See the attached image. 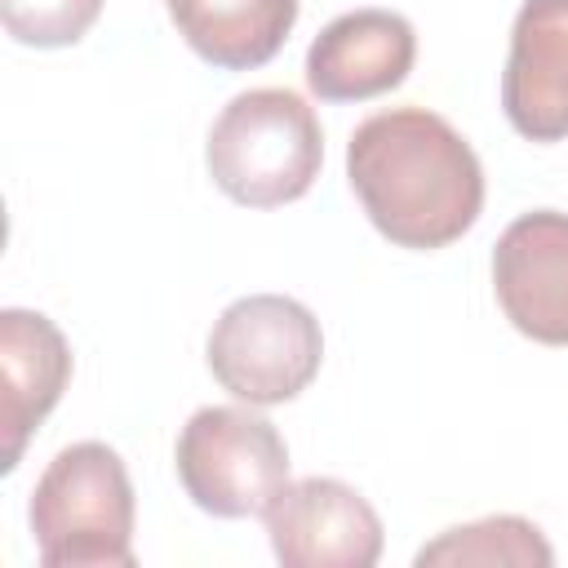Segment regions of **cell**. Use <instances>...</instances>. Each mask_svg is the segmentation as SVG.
I'll list each match as a JSON object with an SVG mask.
<instances>
[{
  "mask_svg": "<svg viewBox=\"0 0 568 568\" xmlns=\"http://www.w3.org/2000/svg\"><path fill=\"white\" fill-rule=\"evenodd\" d=\"M346 182L368 222L399 248H444L484 213V164L475 146L426 106H390L355 124Z\"/></svg>",
  "mask_w": 568,
  "mask_h": 568,
  "instance_id": "obj_1",
  "label": "cell"
},
{
  "mask_svg": "<svg viewBox=\"0 0 568 568\" xmlns=\"http://www.w3.org/2000/svg\"><path fill=\"white\" fill-rule=\"evenodd\" d=\"M213 186L244 209H280L311 191L324 164V129L293 89L235 93L204 142Z\"/></svg>",
  "mask_w": 568,
  "mask_h": 568,
  "instance_id": "obj_2",
  "label": "cell"
},
{
  "mask_svg": "<svg viewBox=\"0 0 568 568\" xmlns=\"http://www.w3.org/2000/svg\"><path fill=\"white\" fill-rule=\"evenodd\" d=\"M31 541L44 568H133V484L102 439L62 448L31 488Z\"/></svg>",
  "mask_w": 568,
  "mask_h": 568,
  "instance_id": "obj_3",
  "label": "cell"
},
{
  "mask_svg": "<svg viewBox=\"0 0 568 568\" xmlns=\"http://www.w3.org/2000/svg\"><path fill=\"white\" fill-rule=\"evenodd\" d=\"M204 359L217 386L240 404H288L315 382L324 364V328L297 297L248 293L213 320Z\"/></svg>",
  "mask_w": 568,
  "mask_h": 568,
  "instance_id": "obj_4",
  "label": "cell"
},
{
  "mask_svg": "<svg viewBox=\"0 0 568 568\" xmlns=\"http://www.w3.org/2000/svg\"><path fill=\"white\" fill-rule=\"evenodd\" d=\"M178 479L186 497L217 519L266 515V506L288 484V444L284 435L240 404L195 408L173 448Z\"/></svg>",
  "mask_w": 568,
  "mask_h": 568,
  "instance_id": "obj_5",
  "label": "cell"
},
{
  "mask_svg": "<svg viewBox=\"0 0 568 568\" xmlns=\"http://www.w3.org/2000/svg\"><path fill=\"white\" fill-rule=\"evenodd\" d=\"M262 519L284 568H373L386 546L373 501L328 475L288 479Z\"/></svg>",
  "mask_w": 568,
  "mask_h": 568,
  "instance_id": "obj_6",
  "label": "cell"
},
{
  "mask_svg": "<svg viewBox=\"0 0 568 568\" xmlns=\"http://www.w3.org/2000/svg\"><path fill=\"white\" fill-rule=\"evenodd\" d=\"M493 293L515 333L568 346V213L532 209L497 235Z\"/></svg>",
  "mask_w": 568,
  "mask_h": 568,
  "instance_id": "obj_7",
  "label": "cell"
},
{
  "mask_svg": "<svg viewBox=\"0 0 568 568\" xmlns=\"http://www.w3.org/2000/svg\"><path fill=\"white\" fill-rule=\"evenodd\" d=\"M417 31L395 9H351L306 49V84L320 102H364L408 80Z\"/></svg>",
  "mask_w": 568,
  "mask_h": 568,
  "instance_id": "obj_8",
  "label": "cell"
},
{
  "mask_svg": "<svg viewBox=\"0 0 568 568\" xmlns=\"http://www.w3.org/2000/svg\"><path fill=\"white\" fill-rule=\"evenodd\" d=\"M501 111L528 142L568 138V0H524L510 22Z\"/></svg>",
  "mask_w": 568,
  "mask_h": 568,
  "instance_id": "obj_9",
  "label": "cell"
},
{
  "mask_svg": "<svg viewBox=\"0 0 568 568\" xmlns=\"http://www.w3.org/2000/svg\"><path fill=\"white\" fill-rule=\"evenodd\" d=\"M0 377H4V404H0V430H4V475L18 470L27 439L36 426L53 413L71 382V346L62 328L22 306L0 311Z\"/></svg>",
  "mask_w": 568,
  "mask_h": 568,
  "instance_id": "obj_10",
  "label": "cell"
},
{
  "mask_svg": "<svg viewBox=\"0 0 568 568\" xmlns=\"http://www.w3.org/2000/svg\"><path fill=\"white\" fill-rule=\"evenodd\" d=\"M178 36L200 53L209 67L222 71H253L271 62L293 22L297 0H164Z\"/></svg>",
  "mask_w": 568,
  "mask_h": 568,
  "instance_id": "obj_11",
  "label": "cell"
},
{
  "mask_svg": "<svg viewBox=\"0 0 568 568\" xmlns=\"http://www.w3.org/2000/svg\"><path fill=\"white\" fill-rule=\"evenodd\" d=\"M417 564H515V568H532V564H555L550 541L541 537V528L524 515H488L475 524H457L444 528L435 541H426L417 550Z\"/></svg>",
  "mask_w": 568,
  "mask_h": 568,
  "instance_id": "obj_12",
  "label": "cell"
},
{
  "mask_svg": "<svg viewBox=\"0 0 568 568\" xmlns=\"http://www.w3.org/2000/svg\"><path fill=\"white\" fill-rule=\"evenodd\" d=\"M4 31L27 49H67L89 36L102 0H0Z\"/></svg>",
  "mask_w": 568,
  "mask_h": 568,
  "instance_id": "obj_13",
  "label": "cell"
}]
</instances>
